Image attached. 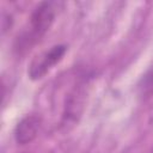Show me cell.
<instances>
[{"label":"cell","mask_w":153,"mask_h":153,"mask_svg":"<svg viewBox=\"0 0 153 153\" xmlns=\"http://www.w3.org/2000/svg\"><path fill=\"white\" fill-rule=\"evenodd\" d=\"M42 126V118L38 115H27L23 117L14 128V139L19 145L30 143L36 139Z\"/></svg>","instance_id":"cell-3"},{"label":"cell","mask_w":153,"mask_h":153,"mask_svg":"<svg viewBox=\"0 0 153 153\" xmlns=\"http://www.w3.org/2000/svg\"><path fill=\"white\" fill-rule=\"evenodd\" d=\"M139 90L142 97H149L153 94V69L142 76L139 84Z\"/></svg>","instance_id":"cell-4"},{"label":"cell","mask_w":153,"mask_h":153,"mask_svg":"<svg viewBox=\"0 0 153 153\" xmlns=\"http://www.w3.org/2000/svg\"><path fill=\"white\" fill-rule=\"evenodd\" d=\"M68 47L66 44L53 45L49 50L43 51L37 55L30 63L27 69V75L31 80L42 79L56 63H59L65 56Z\"/></svg>","instance_id":"cell-2"},{"label":"cell","mask_w":153,"mask_h":153,"mask_svg":"<svg viewBox=\"0 0 153 153\" xmlns=\"http://www.w3.org/2000/svg\"><path fill=\"white\" fill-rule=\"evenodd\" d=\"M60 4L55 1H43L36 6L30 17V30L18 38L17 49L19 51L29 49L38 42L51 27Z\"/></svg>","instance_id":"cell-1"}]
</instances>
